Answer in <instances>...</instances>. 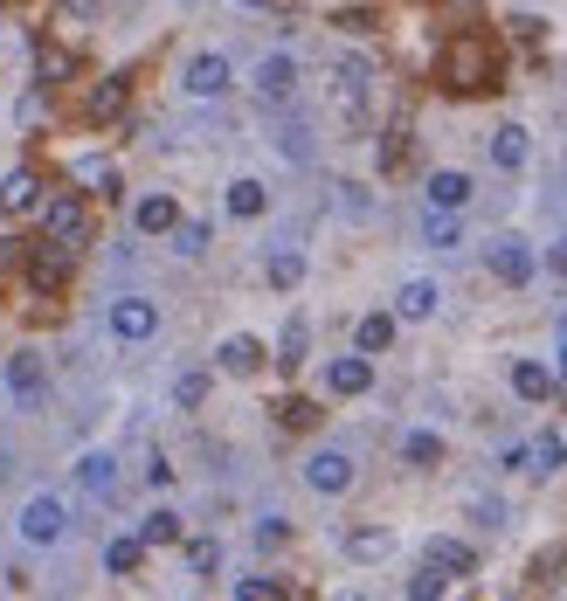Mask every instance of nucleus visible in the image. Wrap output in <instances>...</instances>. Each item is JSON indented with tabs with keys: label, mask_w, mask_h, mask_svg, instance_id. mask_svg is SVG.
Returning <instances> with one entry per match:
<instances>
[{
	"label": "nucleus",
	"mask_w": 567,
	"mask_h": 601,
	"mask_svg": "<svg viewBox=\"0 0 567 601\" xmlns=\"http://www.w3.org/2000/svg\"><path fill=\"white\" fill-rule=\"evenodd\" d=\"M450 581H443V573H436V567H422L416 573V581H408V594H416V601H436V594H443Z\"/></svg>",
	"instance_id": "4c0bfd02"
},
{
	"label": "nucleus",
	"mask_w": 567,
	"mask_h": 601,
	"mask_svg": "<svg viewBox=\"0 0 567 601\" xmlns=\"http://www.w3.org/2000/svg\"><path fill=\"white\" fill-rule=\"evenodd\" d=\"M76 484H84V491H97V498H105V491L118 484V463H111L105 450H90L84 463H76Z\"/></svg>",
	"instance_id": "cd10ccee"
},
{
	"label": "nucleus",
	"mask_w": 567,
	"mask_h": 601,
	"mask_svg": "<svg viewBox=\"0 0 567 601\" xmlns=\"http://www.w3.org/2000/svg\"><path fill=\"white\" fill-rule=\"evenodd\" d=\"M429 243H436V249H457V243H463V235H457V222L443 215V207H429Z\"/></svg>",
	"instance_id": "c9c22d12"
},
{
	"label": "nucleus",
	"mask_w": 567,
	"mask_h": 601,
	"mask_svg": "<svg viewBox=\"0 0 567 601\" xmlns=\"http://www.w3.org/2000/svg\"><path fill=\"white\" fill-rule=\"evenodd\" d=\"M125 97H132V76H105V84L84 97V118H90V125H111V118L125 111Z\"/></svg>",
	"instance_id": "f3484780"
},
{
	"label": "nucleus",
	"mask_w": 567,
	"mask_h": 601,
	"mask_svg": "<svg viewBox=\"0 0 567 601\" xmlns=\"http://www.w3.org/2000/svg\"><path fill=\"white\" fill-rule=\"evenodd\" d=\"M208 387H215V380L201 374V367H194V374H180V380H173V408H201V401H208Z\"/></svg>",
	"instance_id": "2f4dec72"
},
{
	"label": "nucleus",
	"mask_w": 567,
	"mask_h": 601,
	"mask_svg": "<svg viewBox=\"0 0 567 601\" xmlns=\"http://www.w3.org/2000/svg\"><path fill=\"white\" fill-rule=\"evenodd\" d=\"M484 264H492V277H499V283H526V277H533V249L520 243V235H499Z\"/></svg>",
	"instance_id": "4468645a"
},
{
	"label": "nucleus",
	"mask_w": 567,
	"mask_h": 601,
	"mask_svg": "<svg viewBox=\"0 0 567 601\" xmlns=\"http://www.w3.org/2000/svg\"><path fill=\"white\" fill-rule=\"evenodd\" d=\"M132 222H139V235H173V222H180V207H173V194H146Z\"/></svg>",
	"instance_id": "b1692460"
},
{
	"label": "nucleus",
	"mask_w": 567,
	"mask_h": 601,
	"mask_svg": "<svg viewBox=\"0 0 567 601\" xmlns=\"http://www.w3.org/2000/svg\"><path fill=\"white\" fill-rule=\"evenodd\" d=\"M284 588L277 581H264V573H243V581H236V601H277Z\"/></svg>",
	"instance_id": "e433bc0d"
},
{
	"label": "nucleus",
	"mask_w": 567,
	"mask_h": 601,
	"mask_svg": "<svg viewBox=\"0 0 567 601\" xmlns=\"http://www.w3.org/2000/svg\"><path fill=\"white\" fill-rule=\"evenodd\" d=\"M63 243H42V249H29V277L42 283V291H56V283H63Z\"/></svg>",
	"instance_id": "bb28decb"
},
{
	"label": "nucleus",
	"mask_w": 567,
	"mask_h": 601,
	"mask_svg": "<svg viewBox=\"0 0 567 601\" xmlns=\"http://www.w3.org/2000/svg\"><path fill=\"white\" fill-rule=\"evenodd\" d=\"M222 567V546L215 539H188V573H194V581H201V573H215Z\"/></svg>",
	"instance_id": "f704fd0d"
},
{
	"label": "nucleus",
	"mask_w": 567,
	"mask_h": 601,
	"mask_svg": "<svg viewBox=\"0 0 567 601\" xmlns=\"http://www.w3.org/2000/svg\"><path fill=\"white\" fill-rule=\"evenodd\" d=\"M422 567H436L443 581H457V573H478V554L463 539H450V533H436V539H422Z\"/></svg>",
	"instance_id": "9d476101"
},
{
	"label": "nucleus",
	"mask_w": 567,
	"mask_h": 601,
	"mask_svg": "<svg viewBox=\"0 0 567 601\" xmlns=\"http://www.w3.org/2000/svg\"><path fill=\"white\" fill-rule=\"evenodd\" d=\"M14 264V243H8V235H0V270H8Z\"/></svg>",
	"instance_id": "79ce46f5"
},
{
	"label": "nucleus",
	"mask_w": 567,
	"mask_h": 601,
	"mask_svg": "<svg viewBox=\"0 0 567 601\" xmlns=\"http://www.w3.org/2000/svg\"><path fill=\"white\" fill-rule=\"evenodd\" d=\"M526 160H533V132H526V125H499V132H492V167L520 173Z\"/></svg>",
	"instance_id": "a211bd4d"
},
{
	"label": "nucleus",
	"mask_w": 567,
	"mask_h": 601,
	"mask_svg": "<svg viewBox=\"0 0 567 601\" xmlns=\"http://www.w3.org/2000/svg\"><path fill=\"white\" fill-rule=\"evenodd\" d=\"M346 554H353L360 567H374V560L395 554V533H388V526H353V533H346Z\"/></svg>",
	"instance_id": "412c9836"
},
{
	"label": "nucleus",
	"mask_w": 567,
	"mask_h": 601,
	"mask_svg": "<svg viewBox=\"0 0 567 601\" xmlns=\"http://www.w3.org/2000/svg\"><path fill=\"white\" fill-rule=\"evenodd\" d=\"M42 228H49V243H63V249H84L90 215H84V201H76V194H63V201H49V207H42Z\"/></svg>",
	"instance_id": "39448f33"
},
{
	"label": "nucleus",
	"mask_w": 567,
	"mask_h": 601,
	"mask_svg": "<svg viewBox=\"0 0 567 601\" xmlns=\"http://www.w3.org/2000/svg\"><path fill=\"white\" fill-rule=\"evenodd\" d=\"M471 512H478V526H492V533H499V526H505V505H499V498H478V505H471Z\"/></svg>",
	"instance_id": "ea45409f"
},
{
	"label": "nucleus",
	"mask_w": 567,
	"mask_h": 601,
	"mask_svg": "<svg viewBox=\"0 0 567 601\" xmlns=\"http://www.w3.org/2000/svg\"><path fill=\"white\" fill-rule=\"evenodd\" d=\"M402 457L416 463V470H436V463H443V436H436V429H408L402 436Z\"/></svg>",
	"instance_id": "a878e982"
},
{
	"label": "nucleus",
	"mask_w": 567,
	"mask_h": 601,
	"mask_svg": "<svg viewBox=\"0 0 567 601\" xmlns=\"http://www.w3.org/2000/svg\"><path fill=\"white\" fill-rule=\"evenodd\" d=\"M208 235H215L208 222H173V249L180 256H201V249H208Z\"/></svg>",
	"instance_id": "72a5a7b5"
},
{
	"label": "nucleus",
	"mask_w": 567,
	"mask_h": 601,
	"mask_svg": "<svg viewBox=\"0 0 567 601\" xmlns=\"http://www.w3.org/2000/svg\"><path fill=\"white\" fill-rule=\"evenodd\" d=\"M69 173H76V187H90V194H118V167L105 160V152H76Z\"/></svg>",
	"instance_id": "aec40b11"
},
{
	"label": "nucleus",
	"mask_w": 567,
	"mask_h": 601,
	"mask_svg": "<svg viewBox=\"0 0 567 601\" xmlns=\"http://www.w3.org/2000/svg\"><path fill=\"white\" fill-rule=\"evenodd\" d=\"M264 359H270V346H264L256 332H228L222 346H215V367H222V374H236V380L264 374Z\"/></svg>",
	"instance_id": "423d86ee"
},
{
	"label": "nucleus",
	"mask_w": 567,
	"mask_h": 601,
	"mask_svg": "<svg viewBox=\"0 0 567 601\" xmlns=\"http://www.w3.org/2000/svg\"><path fill=\"white\" fill-rule=\"evenodd\" d=\"M105 567H111V573H139V567H146V539H111V546H105Z\"/></svg>",
	"instance_id": "c756f323"
},
{
	"label": "nucleus",
	"mask_w": 567,
	"mask_h": 601,
	"mask_svg": "<svg viewBox=\"0 0 567 601\" xmlns=\"http://www.w3.org/2000/svg\"><path fill=\"white\" fill-rule=\"evenodd\" d=\"M560 374H567V346H560Z\"/></svg>",
	"instance_id": "c03bdc74"
},
{
	"label": "nucleus",
	"mask_w": 567,
	"mask_h": 601,
	"mask_svg": "<svg viewBox=\"0 0 567 601\" xmlns=\"http://www.w3.org/2000/svg\"><path fill=\"white\" fill-rule=\"evenodd\" d=\"M270 283H277V291H298V283H304V256L298 249H277L270 256Z\"/></svg>",
	"instance_id": "7c9ffc66"
},
{
	"label": "nucleus",
	"mask_w": 567,
	"mask_h": 601,
	"mask_svg": "<svg viewBox=\"0 0 567 601\" xmlns=\"http://www.w3.org/2000/svg\"><path fill=\"white\" fill-rule=\"evenodd\" d=\"M249 84H256V97H264V104H291L298 97V63L291 56H264V63L249 69Z\"/></svg>",
	"instance_id": "1a4fd4ad"
},
{
	"label": "nucleus",
	"mask_w": 567,
	"mask_h": 601,
	"mask_svg": "<svg viewBox=\"0 0 567 601\" xmlns=\"http://www.w3.org/2000/svg\"><path fill=\"white\" fill-rule=\"evenodd\" d=\"M463 201H471V173H457V167H436V173H429V207H443V215H457Z\"/></svg>",
	"instance_id": "6ab92c4d"
},
{
	"label": "nucleus",
	"mask_w": 567,
	"mask_h": 601,
	"mask_svg": "<svg viewBox=\"0 0 567 601\" xmlns=\"http://www.w3.org/2000/svg\"><path fill=\"white\" fill-rule=\"evenodd\" d=\"M42 387H49L42 353H14V359H8V401L29 415V408H42Z\"/></svg>",
	"instance_id": "6e6552de"
},
{
	"label": "nucleus",
	"mask_w": 567,
	"mask_h": 601,
	"mask_svg": "<svg viewBox=\"0 0 567 601\" xmlns=\"http://www.w3.org/2000/svg\"><path fill=\"white\" fill-rule=\"evenodd\" d=\"M443 84L450 90H484V84H499V49L492 35H457L443 49Z\"/></svg>",
	"instance_id": "f257e3e1"
},
{
	"label": "nucleus",
	"mask_w": 567,
	"mask_h": 601,
	"mask_svg": "<svg viewBox=\"0 0 567 601\" xmlns=\"http://www.w3.org/2000/svg\"><path fill=\"white\" fill-rule=\"evenodd\" d=\"M76 63L63 56V49H42V84H63V76H69Z\"/></svg>",
	"instance_id": "58836bf2"
},
{
	"label": "nucleus",
	"mask_w": 567,
	"mask_h": 601,
	"mask_svg": "<svg viewBox=\"0 0 567 601\" xmlns=\"http://www.w3.org/2000/svg\"><path fill=\"white\" fill-rule=\"evenodd\" d=\"M395 325H402V319H395V311H367V319H360V325H353V346H360V353H388V339H395Z\"/></svg>",
	"instance_id": "5701e85b"
},
{
	"label": "nucleus",
	"mask_w": 567,
	"mask_h": 601,
	"mask_svg": "<svg viewBox=\"0 0 567 601\" xmlns=\"http://www.w3.org/2000/svg\"><path fill=\"white\" fill-rule=\"evenodd\" d=\"M35 201H42V173L35 167H14L8 180H0V215H29Z\"/></svg>",
	"instance_id": "dca6fc26"
},
{
	"label": "nucleus",
	"mask_w": 567,
	"mask_h": 601,
	"mask_svg": "<svg viewBox=\"0 0 567 601\" xmlns=\"http://www.w3.org/2000/svg\"><path fill=\"white\" fill-rule=\"evenodd\" d=\"M111 332L125 339V346H146V339L160 332V304L152 298H118L111 304Z\"/></svg>",
	"instance_id": "0eeeda50"
},
{
	"label": "nucleus",
	"mask_w": 567,
	"mask_h": 601,
	"mask_svg": "<svg viewBox=\"0 0 567 601\" xmlns=\"http://www.w3.org/2000/svg\"><path fill=\"white\" fill-rule=\"evenodd\" d=\"M304 353H312V325L291 319V325H284V339H277V359H284V367H298Z\"/></svg>",
	"instance_id": "c85d7f7f"
},
{
	"label": "nucleus",
	"mask_w": 567,
	"mask_h": 601,
	"mask_svg": "<svg viewBox=\"0 0 567 601\" xmlns=\"http://www.w3.org/2000/svg\"><path fill=\"white\" fill-rule=\"evenodd\" d=\"M14 526H21V539H29V546H56V539L69 533V505L42 491V498H29V505H21V518H14Z\"/></svg>",
	"instance_id": "7ed1b4c3"
},
{
	"label": "nucleus",
	"mask_w": 567,
	"mask_h": 601,
	"mask_svg": "<svg viewBox=\"0 0 567 601\" xmlns=\"http://www.w3.org/2000/svg\"><path fill=\"white\" fill-rule=\"evenodd\" d=\"M264 207H270V187H264V180H228V215H236V222H256Z\"/></svg>",
	"instance_id": "4be33fe9"
},
{
	"label": "nucleus",
	"mask_w": 567,
	"mask_h": 601,
	"mask_svg": "<svg viewBox=\"0 0 567 601\" xmlns=\"http://www.w3.org/2000/svg\"><path fill=\"white\" fill-rule=\"evenodd\" d=\"M180 84H188V97H222L236 76H228V56H215V49H208V56H194L188 69H180Z\"/></svg>",
	"instance_id": "f8f14e48"
},
{
	"label": "nucleus",
	"mask_w": 567,
	"mask_h": 601,
	"mask_svg": "<svg viewBox=\"0 0 567 601\" xmlns=\"http://www.w3.org/2000/svg\"><path fill=\"white\" fill-rule=\"evenodd\" d=\"M139 539H146V546H173V539H180V512H152L146 526H139Z\"/></svg>",
	"instance_id": "473e14b6"
},
{
	"label": "nucleus",
	"mask_w": 567,
	"mask_h": 601,
	"mask_svg": "<svg viewBox=\"0 0 567 601\" xmlns=\"http://www.w3.org/2000/svg\"><path fill=\"white\" fill-rule=\"evenodd\" d=\"M256 539H264V546H284V539H291V526H284V518H264V526H256Z\"/></svg>",
	"instance_id": "a19ab883"
},
{
	"label": "nucleus",
	"mask_w": 567,
	"mask_h": 601,
	"mask_svg": "<svg viewBox=\"0 0 567 601\" xmlns=\"http://www.w3.org/2000/svg\"><path fill=\"white\" fill-rule=\"evenodd\" d=\"M243 8H270V0H243Z\"/></svg>",
	"instance_id": "37998d69"
},
{
	"label": "nucleus",
	"mask_w": 567,
	"mask_h": 601,
	"mask_svg": "<svg viewBox=\"0 0 567 601\" xmlns=\"http://www.w3.org/2000/svg\"><path fill=\"white\" fill-rule=\"evenodd\" d=\"M367 90H374V69L367 63H332V111L346 125H367Z\"/></svg>",
	"instance_id": "f03ea898"
},
{
	"label": "nucleus",
	"mask_w": 567,
	"mask_h": 601,
	"mask_svg": "<svg viewBox=\"0 0 567 601\" xmlns=\"http://www.w3.org/2000/svg\"><path fill=\"white\" fill-rule=\"evenodd\" d=\"M505 463H512V470H533V477H554V470L567 463V442H560V436L547 429V436H533L526 450H512Z\"/></svg>",
	"instance_id": "ddd939ff"
},
{
	"label": "nucleus",
	"mask_w": 567,
	"mask_h": 601,
	"mask_svg": "<svg viewBox=\"0 0 567 601\" xmlns=\"http://www.w3.org/2000/svg\"><path fill=\"white\" fill-rule=\"evenodd\" d=\"M512 395H520V401H547L554 395V374L539 367V359H520V367H512Z\"/></svg>",
	"instance_id": "393cba45"
},
{
	"label": "nucleus",
	"mask_w": 567,
	"mask_h": 601,
	"mask_svg": "<svg viewBox=\"0 0 567 601\" xmlns=\"http://www.w3.org/2000/svg\"><path fill=\"white\" fill-rule=\"evenodd\" d=\"M304 484H312L319 498H340V491H353V457L346 450H312L304 457Z\"/></svg>",
	"instance_id": "20e7f679"
},
{
	"label": "nucleus",
	"mask_w": 567,
	"mask_h": 601,
	"mask_svg": "<svg viewBox=\"0 0 567 601\" xmlns=\"http://www.w3.org/2000/svg\"><path fill=\"white\" fill-rule=\"evenodd\" d=\"M325 387H332V395H367V387H374V353H340V359H332V367H325Z\"/></svg>",
	"instance_id": "9b49d317"
},
{
	"label": "nucleus",
	"mask_w": 567,
	"mask_h": 601,
	"mask_svg": "<svg viewBox=\"0 0 567 601\" xmlns=\"http://www.w3.org/2000/svg\"><path fill=\"white\" fill-rule=\"evenodd\" d=\"M436 304H443V283H436V277H408L402 298H395V319H408V325H416V319H436Z\"/></svg>",
	"instance_id": "2eb2a0df"
}]
</instances>
